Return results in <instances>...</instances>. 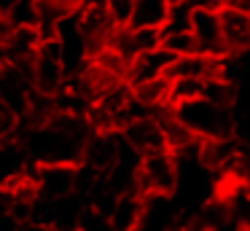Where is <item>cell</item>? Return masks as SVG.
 <instances>
[{"label":"cell","instance_id":"6da1fadb","mask_svg":"<svg viewBox=\"0 0 250 231\" xmlns=\"http://www.w3.org/2000/svg\"><path fill=\"white\" fill-rule=\"evenodd\" d=\"M92 124L81 113L54 110L46 121H38L24 134L30 156L35 164H81L86 140L92 134Z\"/></svg>","mask_w":250,"mask_h":231},{"label":"cell","instance_id":"7a4b0ae2","mask_svg":"<svg viewBox=\"0 0 250 231\" xmlns=\"http://www.w3.org/2000/svg\"><path fill=\"white\" fill-rule=\"evenodd\" d=\"M172 110L191 129L196 140H215L234 134V116L229 105H218L207 97H196V100H186L175 105Z\"/></svg>","mask_w":250,"mask_h":231},{"label":"cell","instance_id":"3957f363","mask_svg":"<svg viewBox=\"0 0 250 231\" xmlns=\"http://www.w3.org/2000/svg\"><path fill=\"white\" fill-rule=\"evenodd\" d=\"M67 84V67L62 62V51L57 38H43L33 57V86L38 94L57 97Z\"/></svg>","mask_w":250,"mask_h":231},{"label":"cell","instance_id":"277c9868","mask_svg":"<svg viewBox=\"0 0 250 231\" xmlns=\"http://www.w3.org/2000/svg\"><path fill=\"white\" fill-rule=\"evenodd\" d=\"M178 172V153L175 150H156V153L143 156L137 186L143 193H175Z\"/></svg>","mask_w":250,"mask_h":231},{"label":"cell","instance_id":"5b68a950","mask_svg":"<svg viewBox=\"0 0 250 231\" xmlns=\"http://www.w3.org/2000/svg\"><path fill=\"white\" fill-rule=\"evenodd\" d=\"M35 161L30 156L24 140L19 137H0V188H14L33 177Z\"/></svg>","mask_w":250,"mask_h":231},{"label":"cell","instance_id":"8992f818","mask_svg":"<svg viewBox=\"0 0 250 231\" xmlns=\"http://www.w3.org/2000/svg\"><path fill=\"white\" fill-rule=\"evenodd\" d=\"M183 215L175 193H143V218L137 231H172L183 223Z\"/></svg>","mask_w":250,"mask_h":231},{"label":"cell","instance_id":"52a82bcc","mask_svg":"<svg viewBox=\"0 0 250 231\" xmlns=\"http://www.w3.org/2000/svg\"><path fill=\"white\" fill-rule=\"evenodd\" d=\"M35 191L41 199H62L78 191V164H35L33 169Z\"/></svg>","mask_w":250,"mask_h":231},{"label":"cell","instance_id":"ba28073f","mask_svg":"<svg viewBox=\"0 0 250 231\" xmlns=\"http://www.w3.org/2000/svg\"><path fill=\"white\" fill-rule=\"evenodd\" d=\"M119 132L124 134L126 143L135 150H140L143 156L156 153V150H169L167 132H164L162 118H159L156 113H143V116L132 118V121L124 124Z\"/></svg>","mask_w":250,"mask_h":231},{"label":"cell","instance_id":"9c48e42d","mask_svg":"<svg viewBox=\"0 0 250 231\" xmlns=\"http://www.w3.org/2000/svg\"><path fill=\"white\" fill-rule=\"evenodd\" d=\"M191 32L199 43V51L212 54V57H226L221 8H215V5H194V11H191Z\"/></svg>","mask_w":250,"mask_h":231},{"label":"cell","instance_id":"30bf717a","mask_svg":"<svg viewBox=\"0 0 250 231\" xmlns=\"http://www.w3.org/2000/svg\"><path fill=\"white\" fill-rule=\"evenodd\" d=\"M221 24H223V43H226L229 57L250 51V11L245 5L239 3L221 5Z\"/></svg>","mask_w":250,"mask_h":231},{"label":"cell","instance_id":"8fae6325","mask_svg":"<svg viewBox=\"0 0 250 231\" xmlns=\"http://www.w3.org/2000/svg\"><path fill=\"white\" fill-rule=\"evenodd\" d=\"M175 59L178 57H175L172 51H167L164 46L137 54V57L129 62V70H126V84L135 86V84H143V81L162 78V75L169 73V67H172Z\"/></svg>","mask_w":250,"mask_h":231},{"label":"cell","instance_id":"7c38bea8","mask_svg":"<svg viewBox=\"0 0 250 231\" xmlns=\"http://www.w3.org/2000/svg\"><path fill=\"white\" fill-rule=\"evenodd\" d=\"M113 231H137L143 218V191H124L108 212Z\"/></svg>","mask_w":250,"mask_h":231},{"label":"cell","instance_id":"4fadbf2b","mask_svg":"<svg viewBox=\"0 0 250 231\" xmlns=\"http://www.w3.org/2000/svg\"><path fill=\"white\" fill-rule=\"evenodd\" d=\"M172 14V0H135V14L129 27H153L164 30Z\"/></svg>","mask_w":250,"mask_h":231},{"label":"cell","instance_id":"5bb4252c","mask_svg":"<svg viewBox=\"0 0 250 231\" xmlns=\"http://www.w3.org/2000/svg\"><path fill=\"white\" fill-rule=\"evenodd\" d=\"M162 46L167 48V51H172L175 57H186V54H196V51H199V43H196L191 27H180V30H164Z\"/></svg>","mask_w":250,"mask_h":231},{"label":"cell","instance_id":"9a60e30c","mask_svg":"<svg viewBox=\"0 0 250 231\" xmlns=\"http://www.w3.org/2000/svg\"><path fill=\"white\" fill-rule=\"evenodd\" d=\"M105 8L116 27H129L132 14H135V0H105Z\"/></svg>","mask_w":250,"mask_h":231},{"label":"cell","instance_id":"2e32d148","mask_svg":"<svg viewBox=\"0 0 250 231\" xmlns=\"http://www.w3.org/2000/svg\"><path fill=\"white\" fill-rule=\"evenodd\" d=\"M0 231H24V220H19L11 212H0Z\"/></svg>","mask_w":250,"mask_h":231},{"label":"cell","instance_id":"e0dca14e","mask_svg":"<svg viewBox=\"0 0 250 231\" xmlns=\"http://www.w3.org/2000/svg\"><path fill=\"white\" fill-rule=\"evenodd\" d=\"M22 0H0V16H8Z\"/></svg>","mask_w":250,"mask_h":231},{"label":"cell","instance_id":"ac0fdd59","mask_svg":"<svg viewBox=\"0 0 250 231\" xmlns=\"http://www.w3.org/2000/svg\"><path fill=\"white\" fill-rule=\"evenodd\" d=\"M172 231H194V226H188V223H180V226H175Z\"/></svg>","mask_w":250,"mask_h":231},{"label":"cell","instance_id":"d6986e66","mask_svg":"<svg viewBox=\"0 0 250 231\" xmlns=\"http://www.w3.org/2000/svg\"><path fill=\"white\" fill-rule=\"evenodd\" d=\"M239 5H245V8L250 11V0H239Z\"/></svg>","mask_w":250,"mask_h":231},{"label":"cell","instance_id":"ffe728a7","mask_svg":"<svg viewBox=\"0 0 250 231\" xmlns=\"http://www.w3.org/2000/svg\"><path fill=\"white\" fill-rule=\"evenodd\" d=\"M194 231H202V229H196V226H194Z\"/></svg>","mask_w":250,"mask_h":231}]
</instances>
